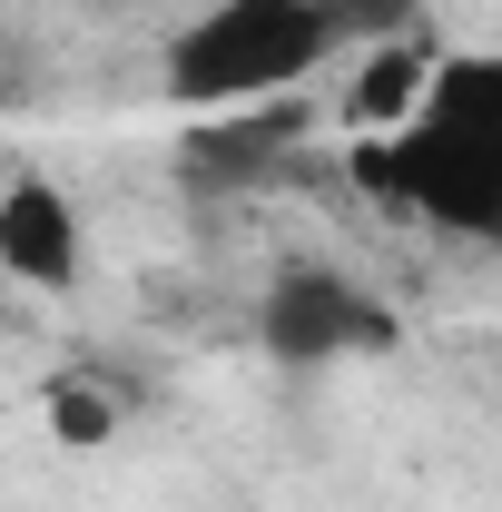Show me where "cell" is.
I'll use <instances>...</instances> for the list:
<instances>
[{"label":"cell","mask_w":502,"mask_h":512,"mask_svg":"<svg viewBox=\"0 0 502 512\" xmlns=\"http://www.w3.org/2000/svg\"><path fill=\"white\" fill-rule=\"evenodd\" d=\"M79 256H89V237H79V207H69L60 178H40V168L0 178V276H20L40 296H69Z\"/></svg>","instance_id":"277c9868"},{"label":"cell","mask_w":502,"mask_h":512,"mask_svg":"<svg viewBox=\"0 0 502 512\" xmlns=\"http://www.w3.org/2000/svg\"><path fill=\"white\" fill-rule=\"evenodd\" d=\"M325 10L315 0H217V10H197L188 30L168 40V99L197 109V119H217V109H247V99H276V89H296L325 69Z\"/></svg>","instance_id":"7a4b0ae2"},{"label":"cell","mask_w":502,"mask_h":512,"mask_svg":"<svg viewBox=\"0 0 502 512\" xmlns=\"http://www.w3.org/2000/svg\"><path fill=\"white\" fill-rule=\"evenodd\" d=\"M286 138H306V109L296 99H247V109H217V128H197V158L207 168H256Z\"/></svg>","instance_id":"5b68a950"},{"label":"cell","mask_w":502,"mask_h":512,"mask_svg":"<svg viewBox=\"0 0 502 512\" xmlns=\"http://www.w3.org/2000/svg\"><path fill=\"white\" fill-rule=\"evenodd\" d=\"M256 335H266V355L276 365H345V355H384L394 345V316H384L375 286H355L345 266H276V286H266V306H256Z\"/></svg>","instance_id":"3957f363"},{"label":"cell","mask_w":502,"mask_h":512,"mask_svg":"<svg viewBox=\"0 0 502 512\" xmlns=\"http://www.w3.org/2000/svg\"><path fill=\"white\" fill-rule=\"evenodd\" d=\"M424 69H434V50H424V40H375V60L355 69V89H345V119H365V128H394L404 109H414Z\"/></svg>","instance_id":"8992f818"},{"label":"cell","mask_w":502,"mask_h":512,"mask_svg":"<svg viewBox=\"0 0 502 512\" xmlns=\"http://www.w3.org/2000/svg\"><path fill=\"white\" fill-rule=\"evenodd\" d=\"M355 188L424 217L434 237L493 247L502 237V60L493 50H434L414 109L355 148Z\"/></svg>","instance_id":"6da1fadb"},{"label":"cell","mask_w":502,"mask_h":512,"mask_svg":"<svg viewBox=\"0 0 502 512\" xmlns=\"http://www.w3.org/2000/svg\"><path fill=\"white\" fill-rule=\"evenodd\" d=\"M40 404H50V434H60V444H109V434H119L128 424V394L109 375H89V365H69V375H50V394H40Z\"/></svg>","instance_id":"52a82bcc"}]
</instances>
